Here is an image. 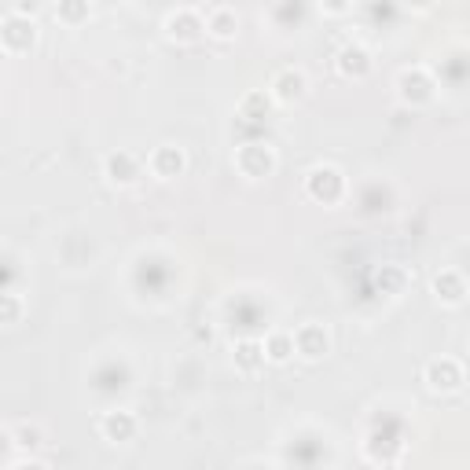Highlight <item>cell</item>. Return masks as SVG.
I'll return each mask as SVG.
<instances>
[{"label":"cell","mask_w":470,"mask_h":470,"mask_svg":"<svg viewBox=\"0 0 470 470\" xmlns=\"http://www.w3.org/2000/svg\"><path fill=\"white\" fill-rule=\"evenodd\" d=\"M37 44V23L33 15H23V12H8L0 19V48L12 52V55H23Z\"/></svg>","instance_id":"1"},{"label":"cell","mask_w":470,"mask_h":470,"mask_svg":"<svg viewBox=\"0 0 470 470\" xmlns=\"http://www.w3.org/2000/svg\"><path fill=\"white\" fill-rule=\"evenodd\" d=\"M306 195L316 199V202H324V206H334L345 195V176L334 165H316L306 176Z\"/></svg>","instance_id":"2"},{"label":"cell","mask_w":470,"mask_h":470,"mask_svg":"<svg viewBox=\"0 0 470 470\" xmlns=\"http://www.w3.org/2000/svg\"><path fill=\"white\" fill-rule=\"evenodd\" d=\"M235 169H240L243 176H250V181L272 176V169H276V151H272V144H243L240 151H235Z\"/></svg>","instance_id":"3"},{"label":"cell","mask_w":470,"mask_h":470,"mask_svg":"<svg viewBox=\"0 0 470 470\" xmlns=\"http://www.w3.org/2000/svg\"><path fill=\"white\" fill-rule=\"evenodd\" d=\"M103 176L114 188H133L140 176H144V162L133 151H110L103 158Z\"/></svg>","instance_id":"4"},{"label":"cell","mask_w":470,"mask_h":470,"mask_svg":"<svg viewBox=\"0 0 470 470\" xmlns=\"http://www.w3.org/2000/svg\"><path fill=\"white\" fill-rule=\"evenodd\" d=\"M434 78L423 70V67H411V70H400L397 74V96L404 99V103H411V107H423V103H430L434 99Z\"/></svg>","instance_id":"5"},{"label":"cell","mask_w":470,"mask_h":470,"mask_svg":"<svg viewBox=\"0 0 470 470\" xmlns=\"http://www.w3.org/2000/svg\"><path fill=\"white\" fill-rule=\"evenodd\" d=\"M290 338H294V352L306 361H324L331 352V334L324 324H302Z\"/></svg>","instance_id":"6"},{"label":"cell","mask_w":470,"mask_h":470,"mask_svg":"<svg viewBox=\"0 0 470 470\" xmlns=\"http://www.w3.org/2000/svg\"><path fill=\"white\" fill-rule=\"evenodd\" d=\"M147 169L158 176V181H176V176L188 169V155H184V147H176V144H162V147L151 151Z\"/></svg>","instance_id":"7"},{"label":"cell","mask_w":470,"mask_h":470,"mask_svg":"<svg viewBox=\"0 0 470 470\" xmlns=\"http://www.w3.org/2000/svg\"><path fill=\"white\" fill-rule=\"evenodd\" d=\"M423 382H427L434 393H456V390L463 386V364L452 361V357L430 361L427 371H423Z\"/></svg>","instance_id":"8"},{"label":"cell","mask_w":470,"mask_h":470,"mask_svg":"<svg viewBox=\"0 0 470 470\" xmlns=\"http://www.w3.org/2000/svg\"><path fill=\"white\" fill-rule=\"evenodd\" d=\"M136 430H140V419L133 416V411H126V408H118V411H103V416H99V434H103L107 441H114V445H126V441H133V437H136Z\"/></svg>","instance_id":"9"},{"label":"cell","mask_w":470,"mask_h":470,"mask_svg":"<svg viewBox=\"0 0 470 470\" xmlns=\"http://www.w3.org/2000/svg\"><path fill=\"white\" fill-rule=\"evenodd\" d=\"M306 89H309L306 70H298V67H283V70L272 78L268 96H272L276 103H298V99H306Z\"/></svg>","instance_id":"10"},{"label":"cell","mask_w":470,"mask_h":470,"mask_svg":"<svg viewBox=\"0 0 470 470\" xmlns=\"http://www.w3.org/2000/svg\"><path fill=\"white\" fill-rule=\"evenodd\" d=\"M165 33H169L173 41H184V44L199 41V37L206 33L202 12H195V8H176V12H169V15H165Z\"/></svg>","instance_id":"11"},{"label":"cell","mask_w":470,"mask_h":470,"mask_svg":"<svg viewBox=\"0 0 470 470\" xmlns=\"http://www.w3.org/2000/svg\"><path fill=\"white\" fill-rule=\"evenodd\" d=\"M334 67H338L342 78L361 81V78L371 74V52H368L364 44H345V48H338V55H334Z\"/></svg>","instance_id":"12"},{"label":"cell","mask_w":470,"mask_h":470,"mask_svg":"<svg viewBox=\"0 0 470 470\" xmlns=\"http://www.w3.org/2000/svg\"><path fill=\"white\" fill-rule=\"evenodd\" d=\"M202 26H206L210 37H217V41H231L235 30H240V15H235V8H228V5H213V8H206Z\"/></svg>","instance_id":"13"},{"label":"cell","mask_w":470,"mask_h":470,"mask_svg":"<svg viewBox=\"0 0 470 470\" xmlns=\"http://www.w3.org/2000/svg\"><path fill=\"white\" fill-rule=\"evenodd\" d=\"M434 294H437L441 306H463L466 302V279H463V272H456V268L437 272L434 276Z\"/></svg>","instance_id":"14"},{"label":"cell","mask_w":470,"mask_h":470,"mask_svg":"<svg viewBox=\"0 0 470 470\" xmlns=\"http://www.w3.org/2000/svg\"><path fill=\"white\" fill-rule=\"evenodd\" d=\"M235 368H240L243 375H258L265 368V345L258 338H243V342H235Z\"/></svg>","instance_id":"15"},{"label":"cell","mask_w":470,"mask_h":470,"mask_svg":"<svg viewBox=\"0 0 470 470\" xmlns=\"http://www.w3.org/2000/svg\"><path fill=\"white\" fill-rule=\"evenodd\" d=\"M272 107H276V99L268 96V89H254V92L243 96V103H240V118H247V122H261V118L272 114Z\"/></svg>","instance_id":"16"},{"label":"cell","mask_w":470,"mask_h":470,"mask_svg":"<svg viewBox=\"0 0 470 470\" xmlns=\"http://www.w3.org/2000/svg\"><path fill=\"white\" fill-rule=\"evenodd\" d=\"M375 279H379V287H382V294H390V298H400V294L408 290V283H411V276H408V268H404V265H397V261H390V265H382Z\"/></svg>","instance_id":"17"},{"label":"cell","mask_w":470,"mask_h":470,"mask_svg":"<svg viewBox=\"0 0 470 470\" xmlns=\"http://www.w3.org/2000/svg\"><path fill=\"white\" fill-rule=\"evenodd\" d=\"M261 345H265V361L268 364H287L294 357V338L287 331H272Z\"/></svg>","instance_id":"18"},{"label":"cell","mask_w":470,"mask_h":470,"mask_svg":"<svg viewBox=\"0 0 470 470\" xmlns=\"http://www.w3.org/2000/svg\"><path fill=\"white\" fill-rule=\"evenodd\" d=\"M23 313H26V306H23L19 294H12V290L0 294V324L12 327V324H19V320H23Z\"/></svg>","instance_id":"19"},{"label":"cell","mask_w":470,"mask_h":470,"mask_svg":"<svg viewBox=\"0 0 470 470\" xmlns=\"http://www.w3.org/2000/svg\"><path fill=\"white\" fill-rule=\"evenodd\" d=\"M15 445L19 448H41L44 445L41 427H15Z\"/></svg>","instance_id":"20"},{"label":"cell","mask_w":470,"mask_h":470,"mask_svg":"<svg viewBox=\"0 0 470 470\" xmlns=\"http://www.w3.org/2000/svg\"><path fill=\"white\" fill-rule=\"evenodd\" d=\"M55 19H63V23H81V19H89V5H59L55 8Z\"/></svg>","instance_id":"21"},{"label":"cell","mask_w":470,"mask_h":470,"mask_svg":"<svg viewBox=\"0 0 470 470\" xmlns=\"http://www.w3.org/2000/svg\"><path fill=\"white\" fill-rule=\"evenodd\" d=\"M320 12H327V15H345L349 5H320Z\"/></svg>","instance_id":"22"}]
</instances>
